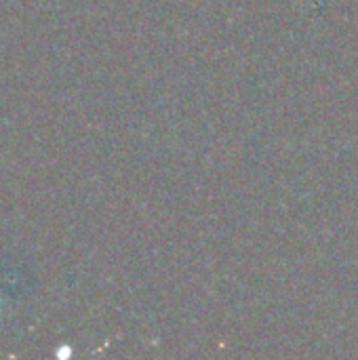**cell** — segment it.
<instances>
[{
    "label": "cell",
    "mask_w": 358,
    "mask_h": 360,
    "mask_svg": "<svg viewBox=\"0 0 358 360\" xmlns=\"http://www.w3.org/2000/svg\"><path fill=\"white\" fill-rule=\"evenodd\" d=\"M2 304H4V300H0V308H2Z\"/></svg>",
    "instance_id": "7a4b0ae2"
},
{
    "label": "cell",
    "mask_w": 358,
    "mask_h": 360,
    "mask_svg": "<svg viewBox=\"0 0 358 360\" xmlns=\"http://www.w3.org/2000/svg\"><path fill=\"white\" fill-rule=\"evenodd\" d=\"M57 356H59V359H63V356H72V348H68V346L59 348V350H57Z\"/></svg>",
    "instance_id": "6da1fadb"
}]
</instances>
